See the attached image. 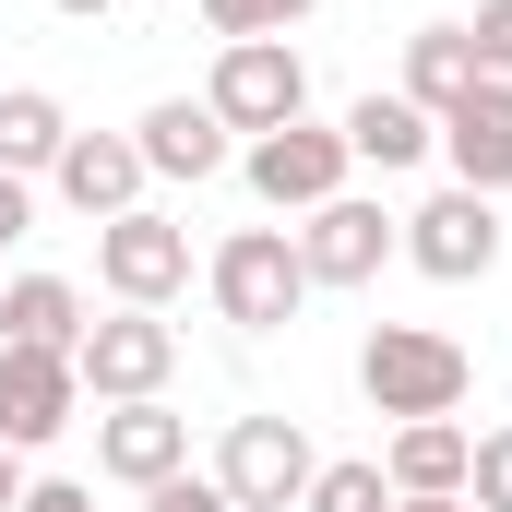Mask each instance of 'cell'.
I'll use <instances>...</instances> for the list:
<instances>
[{"label": "cell", "mask_w": 512, "mask_h": 512, "mask_svg": "<svg viewBox=\"0 0 512 512\" xmlns=\"http://www.w3.org/2000/svg\"><path fill=\"white\" fill-rule=\"evenodd\" d=\"M358 393L382 405L393 429H405V417H453V405L477 393V358H465L441 322H370V346H358Z\"/></svg>", "instance_id": "obj_1"}, {"label": "cell", "mask_w": 512, "mask_h": 512, "mask_svg": "<svg viewBox=\"0 0 512 512\" xmlns=\"http://www.w3.org/2000/svg\"><path fill=\"white\" fill-rule=\"evenodd\" d=\"M203 286H215V310H227L239 334H286V322L310 310L298 227H227V239H215V262H203Z\"/></svg>", "instance_id": "obj_2"}, {"label": "cell", "mask_w": 512, "mask_h": 512, "mask_svg": "<svg viewBox=\"0 0 512 512\" xmlns=\"http://www.w3.org/2000/svg\"><path fill=\"white\" fill-rule=\"evenodd\" d=\"M203 108L239 131V143H262V131L310 120V60H298L286 36H227V48H215V84H203Z\"/></svg>", "instance_id": "obj_3"}, {"label": "cell", "mask_w": 512, "mask_h": 512, "mask_svg": "<svg viewBox=\"0 0 512 512\" xmlns=\"http://www.w3.org/2000/svg\"><path fill=\"white\" fill-rule=\"evenodd\" d=\"M310 477H322V453H310L298 417H227V441H215V489H227L239 512H298Z\"/></svg>", "instance_id": "obj_4"}, {"label": "cell", "mask_w": 512, "mask_h": 512, "mask_svg": "<svg viewBox=\"0 0 512 512\" xmlns=\"http://www.w3.org/2000/svg\"><path fill=\"white\" fill-rule=\"evenodd\" d=\"M96 286H108L120 310H167V298L191 286V227L155 215V203L108 215V227H96Z\"/></svg>", "instance_id": "obj_5"}, {"label": "cell", "mask_w": 512, "mask_h": 512, "mask_svg": "<svg viewBox=\"0 0 512 512\" xmlns=\"http://www.w3.org/2000/svg\"><path fill=\"white\" fill-rule=\"evenodd\" d=\"M72 370L96 405H155L167 370H179V334L155 322V310H108V322H84V346H72Z\"/></svg>", "instance_id": "obj_6"}, {"label": "cell", "mask_w": 512, "mask_h": 512, "mask_svg": "<svg viewBox=\"0 0 512 512\" xmlns=\"http://www.w3.org/2000/svg\"><path fill=\"white\" fill-rule=\"evenodd\" d=\"M393 251H405V215H382L370 191H334V203L298 215V262H310V286H370Z\"/></svg>", "instance_id": "obj_7"}, {"label": "cell", "mask_w": 512, "mask_h": 512, "mask_svg": "<svg viewBox=\"0 0 512 512\" xmlns=\"http://www.w3.org/2000/svg\"><path fill=\"white\" fill-rule=\"evenodd\" d=\"M239 167H251V191L274 203V215H310V203H334L346 191V131H322V120H286V131H262V143H239Z\"/></svg>", "instance_id": "obj_8"}, {"label": "cell", "mask_w": 512, "mask_h": 512, "mask_svg": "<svg viewBox=\"0 0 512 512\" xmlns=\"http://www.w3.org/2000/svg\"><path fill=\"white\" fill-rule=\"evenodd\" d=\"M405 262H417L429 286H477V274L501 262V203H489V191H429V203L405 215Z\"/></svg>", "instance_id": "obj_9"}, {"label": "cell", "mask_w": 512, "mask_h": 512, "mask_svg": "<svg viewBox=\"0 0 512 512\" xmlns=\"http://www.w3.org/2000/svg\"><path fill=\"white\" fill-rule=\"evenodd\" d=\"M72 417H84V370H72L60 346H0V441H12V453L60 441Z\"/></svg>", "instance_id": "obj_10"}, {"label": "cell", "mask_w": 512, "mask_h": 512, "mask_svg": "<svg viewBox=\"0 0 512 512\" xmlns=\"http://www.w3.org/2000/svg\"><path fill=\"white\" fill-rule=\"evenodd\" d=\"M48 191H60L84 227H108V215L143 203V143H131V131H72V143H60V167H48Z\"/></svg>", "instance_id": "obj_11"}, {"label": "cell", "mask_w": 512, "mask_h": 512, "mask_svg": "<svg viewBox=\"0 0 512 512\" xmlns=\"http://www.w3.org/2000/svg\"><path fill=\"white\" fill-rule=\"evenodd\" d=\"M131 143H143V179H191V191H203V179L239 155V131L215 120L203 96H155V108L131 120Z\"/></svg>", "instance_id": "obj_12"}, {"label": "cell", "mask_w": 512, "mask_h": 512, "mask_svg": "<svg viewBox=\"0 0 512 512\" xmlns=\"http://www.w3.org/2000/svg\"><path fill=\"white\" fill-rule=\"evenodd\" d=\"M441 155H453V191H512V84L501 72H477V96L465 108H441Z\"/></svg>", "instance_id": "obj_13"}, {"label": "cell", "mask_w": 512, "mask_h": 512, "mask_svg": "<svg viewBox=\"0 0 512 512\" xmlns=\"http://www.w3.org/2000/svg\"><path fill=\"white\" fill-rule=\"evenodd\" d=\"M96 465H108L120 489L179 477V465H191V417H167V393H155V405H108V417H96Z\"/></svg>", "instance_id": "obj_14"}, {"label": "cell", "mask_w": 512, "mask_h": 512, "mask_svg": "<svg viewBox=\"0 0 512 512\" xmlns=\"http://www.w3.org/2000/svg\"><path fill=\"white\" fill-rule=\"evenodd\" d=\"M465 465H477V429L465 417H405L393 453H382L393 501H465Z\"/></svg>", "instance_id": "obj_15"}, {"label": "cell", "mask_w": 512, "mask_h": 512, "mask_svg": "<svg viewBox=\"0 0 512 512\" xmlns=\"http://www.w3.org/2000/svg\"><path fill=\"white\" fill-rule=\"evenodd\" d=\"M393 96H405V108H429V120H441V108H465V96H477V36H465V24H417V36H405V84H393Z\"/></svg>", "instance_id": "obj_16"}, {"label": "cell", "mask_w": 512, "mask_h": 512, "mask_svg": "<svg viewBox=\"0 0 512 512\" xmlns=\"http://www.w3.org/2000/svg\"><path fill=\"white\" fill-rule=\"evenodd\" d=\"M0 346H84V286L72 274H12L0 286Z\"/></svg>", "instance_id": "obj_17"}, {"label": "cell", "mask_w": 512, "mask_h": 512, "mask_svg": "<svg viewBox=\"0 0 512 512\" xmlns=\"http://www.w3.org/2000/svg\"><path fill=\"white\" fill-rule=\"evenodd\" d=\"M346 155H358V167H417V155H429V143H441V120H429V108H405V96H382V84H370V96H358V108H346Z\"/></svg>", "instance_id": "obj_18"}, {"label": "cell", "mask_w": 512, "mask_h": 512, "mask_svg": "<svg viewBox=\"0 0 512 512\" xmlns=\"http://www.w3.org/2000/svg\"><path fill=\"white\" fill-rule=\"evenodd\" d=\"M60 143H72V108H60L48 84H12V96H0V167H12V179H48Z\"/></svg>", "instance_id": "obj_19"}, {"label": "cell", "mask_w": 512, "mask_h": 512, "mask_svg": "<svg viewBox=\"0 0 512 512\" xmlns=\"http://www.w3.org/2000/svg\"><path fill=\"white\" fill-rule=\"evenodd\" d=\"M298 512H393V477H382V453H370V465H322Z\"/></svg>", "instance_id": "obj_20"}, {"label": "cell", "mask_w": 512, "mask_h": 512, "mask_svg": "<svg viewBox=\"0 0 512 512\" xmlns=\"http://www.w3.org/2000/svg\"><path fill=\"white\" fill-rule=\"evenodd\" d=\"M322 0H203V24L215 36H286V24H310Z\"/></svg>", "instance_id": "obj_21"}, {"label": "cell", "mask_w": 512, "mask_h": 512, "mask_svg": "<svg viewBox=\"0 0 512 512\" xmlns=\"http://www.w3.org/2000/svg\"><path fill=\"white\" fill-rule=\"evenodd\" d=\"M465 501L512 512V429H477V465H465Z\"/></svg>", "instance_id": "obj_22"}, {"label": "cell", "mask_w": 512, "mask_h": 512, "mask_svg": "<svg viewBox=\"0 0 512 512\" xmlns=\"http://www.w3.org/2000/svg\"><path fill=\"white\" fill-rule=\"evenodd\" d=\"M143 512H239V501H227L215 477H191V465H179V477H155V489H143Z\"/></svg>", "instance_id": "obj_23"}, {"label": "cell", "mask_w": 512, "mask_h": 512, "mask_svg": "<svg viewBox=\"0 0 512 512\" xmlns=\"http://www.w3.org/2000/svg\"><path fill=\"white\" fill-rule=\"evenodd\" d=\"M465 36H477V72H501V84H512V0H477Z\"/></svg>", "instance_id": "obj_24"}, {"label": "cell", "mask_w": 512, "mask_h": 512, "mask_svg": "<svg viewBox=\"0 0 512 512\" xmlns=\"http://www.w3.org/2000/svg\"><path fill=\"white\" fill-rule=\"evenodd\" d=\"M12 512H96V489H84V477H24Z\"/></svg>", "instance_id": "obj_25"}, {"label": "cell", "mask_w": 512, "mask_h": 512, "mask_svg": "<svg viewBox=\"0 0 512 512\" xmlns=\"http://www.w3.org/2000/svg\"><path fill=\"white\" fill-rule=\"evenodd\" d=\"M24 227H36V179H12V167H0V251H12Z\"/></svg>", "instance_id": "obj_26"}, {"label": "cell", "mask_w": 512, "mask_h": 512, "mask_svg": "<svg viewBox=\"0 0 512 512\" xmlns=\"http://www.w3.org/2000/svg\"><path fill=\"white\" fill-rule=\"evenodd\" d=\"M48 12H72V24H108V12H120V0H48Z\"/></svg>", "instance_id": "obj_27"}, {"label": "cell", "mask_w": 512, "mask_h": 512, "mask_svg": "<svg viewBox=\"0 0 512 512\" xmlns=\"http://www.w3.org/2000/svg\"><path fill=\"white\" fill-rule=\"evenodd\" d=\"M12 501H24V465H12V441H0V512H12Z\"/></svg>", "instance_id": "obj_28"}, {"label": "cell", "mask_w": 512, "mask_h": 512, "mask_svg": "<svg viewBox=\"0 0 512 512\" xmlns=\"http://www.w3.org/2000/svg\"><path fill=\"white\" fill-rule=\"evenodd\" d=\"M393 512H477V501H393Z\"/></svg>", "instance_id": "obj_29"}]
</instances>
